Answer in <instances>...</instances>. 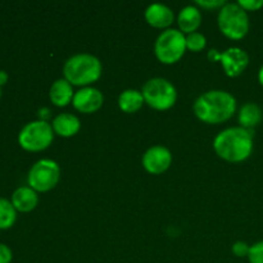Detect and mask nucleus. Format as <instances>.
Here are the masks:
<instances>
[{"label": "nucleus", "mask_w": 263, "mask_h": 263, "mask_svg": "<svg viewBox=\"0 0 263 263\" xmlns=\"http://www.w3.org/2000/svg\"><path fill=\"white\" fill-rule=\"evenodd\" d=\"M193 108L200 121L217 125L233 117L236 110V99L225 90H210L197 98Z\"/></svg>", "instance_id": "obj_1"}, {"label": "nucleus", "mask_w": 263, "mask_h": 263, "mask_svg": "<svg viewBox=\"0 0 263 263\" xmlns=\"http://www.w3.org/2000/svg\"><path fill=\"white\" fill-rule=\"evenodd\" d=\"M73 87L66 79H58L53 82L49 90L50 102L57 107H66L73 99Z\"/></svg>", "instance_id": "obj_16"}, {"label": "nucleus", "mask_w": 263, "mask_h": 263, "mask_svg": "<svg viewBox=\"0 0 263 263\" xmlns=\"http://www.w3.org/2000/svg\"><path fill=\"white\" fill-rule=\"evenodd\" d=\"M8 82V73L5 71H3V69H0V87L3 86V85H5Z\"/></svg>", "instance_id": "obj_28"}, {"label": "nucleus", "mask_w": 263, "mask_h": 263, "mask_svg": "<svg viewBox=\"0 0 263 263\" xmlns=\"http://www.w3.org/2000/svg\"><path fill=\"white\" fill-rule=\"evenodd\" d=\"M51 127L57 135L63 136V138H71L79 133L81 128V122H80L79 117L72 113H61L53 120Z\"/></svg>", "instance_id": "obj_14"}, {"label": "nucleus", "mask_w": 263, "mask_h": 263, "mask_svg": "<svg viewBox=\"0 0 263 263\" xmlns=\"http://www.w3.org/2000/svg\"><path fill=\"white\" fill-rule=\"evenodd\" d=\"M54 139L53 127L45 121H31L26 123L18 134L21 148L27 152H41L50 146Z\"/></svg>", "instance_id": "obj_7"}, {"label": "nucleus", "mask_w": 263, "mask_h": 263, "mask_svg": "<svg viewBox=\"0 0 263 263\" xmlns=\"http://www.w3.org/2000/svg\"><path fill=\"white\" fill-rule=\"evenodd\" d=\"M104 103V97L102 91L97 87L85 86L81 87L79 91L74 92L72 104L74 109L81 113H94L102 108Z\"/></svg>", "instance_id": "obj_11"}, {"label": "nucleus", "mask_w": 263, "mask_h": 263, "mask_svg": "<svg viewBox=\"0 0 263 263\" xmlns=\"http://www.w3.org/2000/svg\"><path fill=\"white\" fill-rule=\"evenodd\" d=\"M217 23L221 32L231 40L243 39L251 27L248 12L238 3H226L218 12Z\"/></svg>", "instance_id": "obj_4"}, {"label": "nucleus", "mask_w": 263, "mask_h": 263, "mask_svg": "<svg viewBox=\"0 0 263 263\" xmlns=\"http://www.w3.org/2000/svg\"><path fill=\"white\" fill-rule=\"evenodd\" d=\"M10 202L18 212H31L39 203L37 192L30 186H21L13 192Z\"/></svg>", "instance_id": "obj_13"}, {"label": "nucleus", "mask_w": 263, "mask_h": 263, "mask_svg": "<svg viewBox=\"0 0 263 263\" xmlns=\"http://www.w3.org/2000/svg\"><path fill=\"white\" fill-rule=\"evenodd\" d=\"M208 59H210L211 62H220L221 53L218 50H216V49H211V50L208 51Z\"/></svg>", "instance_id": "obj_27"}, {"label": "nucleus", "mask_w": 263, "mask_h": 263, "mask_svg": "<svg viewBox=\"0 0 263 263\" xmlns=\"http://www.w3.org/2000/svg\"><path fill=\"white\" fill-rule=\"evenodd\" d=\"M177 23H179L180 31L184 35L185 33L189 35V33L197 32L200 23H202V13L194 5H186L180 10Z\"/></svg>", "instance_id": "obj_15"}, {"label": "nucleus", "mask_w": 263, "mask_h": 263, "mask_svg": "<svg viewBox=\"0 0 263 263\" xmlns=\"http://www.w3.org/2000/svg\"><path fill=\"white\" fill-rule=\"evenodd\" d=\"M213 149L218 157L231 163L246 161L253 152V130L240 126L225 128L213 140Z\"/></svg>", "instance_id": "obj_2"}, {"label": "nucleus", "mask_w": 263, "mask_h": 263, "mask_svg": "<svg viewBox=\"0 0 263 263\" xmlns=\"http://www.w3.org/2000/svg\"><path fill=\"white\" fill-rule=\"evenodd\" d=\"M195 4L204 8V9L212 10V9H217V8H220L221 9V8L226 4V2L225 0H197Z\"/></svg>", "instance_id": "obj_24"}, {"label": "nucleus", "mask_w": 263, "mask_h": 263, "mask_svg": "<svg viewBox=\"0 0 263 263\" xmlns=\"http://www.w3.org/2000/svg\"><path fill=\"white\" fill-rule=\"evenodd\" d=\"M145 20L156 28H168L174 23L175 14L170 7L162 3H153L145 9Z\"/></svg>", "instance_id": "obj_12"}, {"label": "nucleus", "mask_w": 263, "mask_h": 263, "mask_svg": "<svg viewBox=\"0 0 263 263\" xmlns=\"http://www.w3.org/2000/svg\"><path fill=\"white\" fill-rule=\"evenodd\" d=\"M238 4L246 12H256L263 7V0H239Z\"/></svg>", "instance_id": "obj_23"}, {"label": "nucleus", "mask_w": 263, "mask_h": 263, "mask_svg": "<svg viewBox=\"0 0 263 263\" xmlns=\"http://www.w3.org/2000/svg\"><path fill=\"white\" fill-rule=\"evenodd\" d=\"M144 97L141 91L136 89L123 90L118 97V107L125 113H135L143 107Z\"/></svg>", "instance_id": "obj_18"}, {"label": "nucleus", "mask_w": 263, "mask_h": 263, "mask_svg": "<svg viewBox=\"0 0 263 263\" xmlns=\"http://www.w3.org/2000/svg\"><path fill=\"white\" fill-rule=\"evenodd\" d=\"M37 115H39V120L48 122V120L50 118V116H51V110L49 109V108L43 107V108H40V109H39Z\"/></svg>", "instance_id": "obj_26"}, {"label": "nucleus", "mask_w": 263, "mask_h": 263, "mask_svg": "<svg viewBox=\"0 0 263 263\" xmlns=\"http://www.w3.org/2000/svg\"><path fill=\"white\" fill-rule=\"evenodd\" d=\"M207 45V39L203 33L193 32L186 35V49L192 51H200Z\"/></svg>", "instance_id": "obj_20"}, {"label": "nucleus", "mask_w": 263, "mask_h": 263, "mask_svg": "<svg viewBox=\"0 0 263 263\" xmlns=\"http://www.w3.org/2000/svg\"><path fill=\"white\" fill-rule=\"evenodd\" d=\"M103 66L98 57L89 53H79L69 57L63 66L64 79L72 86H89L102 76Z\"/></svg>", "instance_id": "obj_3"}, {"label": "nucleus", "mask_w": 263, "mask_h": 263, "mask_svg": "<svg viewBox=\"0 0 263 263\" xmlns=\"http://www.w3.org/2000/svg\"><path fill=\"white\" fill-rule=\"evenodd\" d=\"M144 102L157 110H167L176 103L177 91L172 82L163 77H153L144 84Z\"/></svg>", "instance_id": "obj_6"}, {"label": "nucleus", "mask_w": 263, "mask_h": 263, "mask_svg": "<svg viewBox=\"0 0 263 263\" xmlns=\"http://www.w3.org/2000/svg\"><path fill=\"white\" fill-rule=\"evenodd\" d=\"M262 109L257 103L248 102L243 104L238 115V121L240 123V127L247 130H253L256 126H258L262 121Z\"/></svg>", "instance_id": "obj_17"}, {"label": "nucleus", "mask_w": 263, "mask_h": 263, "mask_svg": "<svg viewBox=\"0 0 263 263\" xmlns=\"http://www.w3.org/2000/svg\"><path fill=\"white\" fill-rule=\"evenodd\" d=\"M61 179V168L53 159H40L32 164L27 175L28 186L37 193L54 189Z\"/></svg>", "instance_id": "obj_8"}, {"label": "nucleus", "mask_w": 263, "mask_h": 263, "mask_svg": "<svg viewBox=\"0 0 263 263\" xmlns=\"http://www.w3.org/2000/svg\"><path fill=\"white\" fill-rule=\"evenodd\" d=\"M13 258V253L10 248L5 244L0 243V263H10Z\"/></svg>", "instance_id": "obj_25"}, {"label": "nucleus", "mask_w": 263, "mask_h": 263, "mask_svg": "<svg viewBox=\"0 0 263 263\" xmlns=\"http://www.w3.org/2000/svg\"><path fill=\"white\" fill-rule=\"evenodd\" d=\"M258 81H259V84L263 86V66L259 68V71H258Z\"/></svg>", "instance_id": "obj_29"}, {"label": "nucleus", "mask_w": 263, "mask_h": 263, "mask_svg": "<svg viewBox=\"0 0 263 263\" xmlns=\"http://www.w3.org/2000/svg\"><path fill=\"white\" fill-rule=\"evenodd\" d=\"M0 97H2V87H0Z\"/></svg>", "instance_id": "obj_30"}, {"label": "nucleus", "mask_w": 263, "mask_h": 263, "mask_svg": "<svg viewBox=\"0 0 263 263\" xmlns=\"http://www.w3.org/2000/svg\"><path fill=\"white\" fill-rule=\"evenodd\" d=\"M17 220V211L13 207L12 202L4 198H0V230H7L14 225Z\"/></svg>", "instance_id": "obj_19"}, {"label": "nucleus", "mask_w": 263, "mask_h": 263, "mask_svg": "<svg viewBox=\"0 0 263 263\" xmlns=\"http://www.w3.org/2000/svg\"><path fill=\"white\" fill-rule=\"evenodd\" d=\"M249 249H251V246H249L248 243L239 240V241H235V243L233 244V248H231V251H233V253L235 254L236 257H239V258H243V257H248Z\"/></svg>", "instance_id": "obj_22"}, {"label": "nucleus", "mask_w": 263, "mask_h": 263, "mask_svg": "<svg viewBox=\"0 0 263 263\" xmlns=\"http://www.w3.org/2000/svg\"><path fill=\"white\" fill-rule=\"evenodd\" d=\"M221 66L229 77H236L243 73L249 64V55L244 49L231 46L221 53Z\"/></svg>", "instance_id": "obj_10"}, {"label": "nucleus", "mask_w": 263, "mask_h": 263, "mask_svg": "<svg viewBox=\"0 0 263 263\" xmlns=\"http://www.w3.org/2000/svg\"><path fill=\"white\" fill-rule=\"evenodd\" d=\"M186 50V36L176 28L162 31L154 43V54L163 64H174L182 58Z\"/></svg>", "instance_id": "obj_5"}, {"label": "nucleus", "mask_w": 263, "mask_h": 263, "mask_svg": "<svg viewBox=\"0 0 263 263\" xmlns=\"http://www.w3.org/2000/svg\"><path fill=\"white\" fill-rule=\"evenodd\" d=\"M248 259L249 263H263V240L251 246Z\"/></svg>", "instance_id": "obj_21"}, {"label": "nucleus", "mask_w": 263, "mask_h": 263, "mask_svg": "<svg viewBox=\"0 0 263 263\" xmlns=\"http://www.w3.org/2000/svg\"><path fill=\"white\" fill-rule=\"evenodd\" d=\"M143 167L152 175H161L170 168L172 163V154L163 145L151 146L144 153L141 159Z\"/></svg>", "instance_id": "obj_9"}]
</instances>
